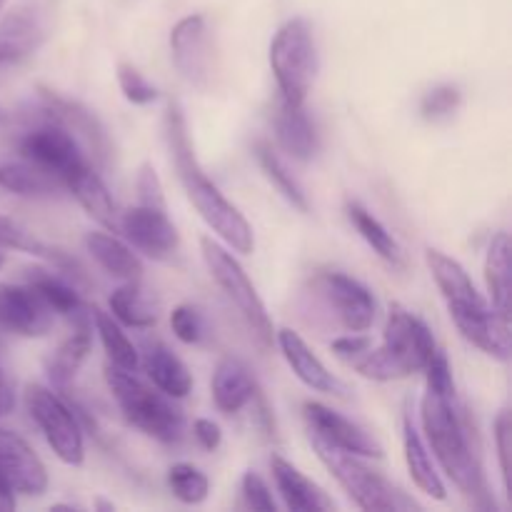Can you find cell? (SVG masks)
<instances>
[{"label": "cell", "instance_id": "obj_1", "mask_svg": "<svg viewBox=\"0 0 512 512\" xmlns=\"http://www.w3.org/2000/svg\"><path fill=\"white\" fill-rule=\"evenodd\" d=\"M425 263L443 295L455 328L465 340L495 360L510 358V318L500 315L470 280L468 270L443 250H425Z\"/></svg>", "mask_w": 512, "mask_h": 512}, {"label": "cell", "instance_id": "obj_2", "mask_svg": "<svg viewBox=\"0 0 512 512\" xmlns=\"http://www.w3.org/2000/svg\"><path fill=\"white\" fill-rule=\"evenodd\" d=\"M165 130H168V145L173 153L175 170L188 193L190 203L200 213V218L218 233V238L235 253L250 255L255 248V235L245 215L225 198L218 185L203 173L198 158H195L193 143H190L188 125H185L183 110L178 103L168 105L165 115Z\"/></svg>", "mask_w": 512, "mask_h": 512}, {"label": "cell", "instance_id": "obj_3", "mask_svg": "<svg viewBox=\"0 0 512 512\" xmlns=\"http://www.w3.org/2000/svg\"><path fill=\"white\" fill-rule=\"evenodd\" d=\"M435 350L438 345H435L428 325L408 308L393 303L388 320H385L383 343L378 348L370 343L348 365L363 378L390 383V380H403L415 373H423Z\"/></svg>", "mask_w": 512, "mask_h": 512}, {"label": "cell", "instance_id": "obj_4", "mask_svg": "<svg viewBox=\"0 0 512 512\" xmlns=\"http://www.w3.org/2000/svg\"><path fill=\"white\" fill-rule=\"evenodd\" d=\"M420 420L430 450L438 458L440 468L465 495L480 493V468L468 440V420L460 408L458 393H438L425 388Z\"/></svg>", "mask_w": 512, "mask_h": 512}, {"label": "cell", "instance_id": "obj_5", "mask_svg": "<svg viewBox=\"0 0 512 512\" xmlns=\"http://www.w3.org/2000/svg\"><path fill=\"white\" fill-rule=\"evenodd\" d=\"M105 383H108L110 395L118 403L123 418L133 428L165 445H175L183 440V410L173 403V398L140 380L135 370H123L108 363L105 365Z\"/></svg>", "mask_w": 512, "mask_h": 512}, {"label": "cell", "instance_id": "obj_6", "mask_svg": "<svg viewBox=\"0 0 512 512\" xmlns=\"http://www.w3.org/2000/svg\"><path fill=\"white\" fill-rule=\"evenodd\" d=\"M310 435V445L318 453L320 463L333 473V478L338 480L340 488L348 493V498L353 500L358 508L363 510H380V512H395V510H420V505L413 498L403 493V490L395 488L390 480H385L383 475L370 470L368 465L360 460V455L348 453V450H340L335 445L325 443L318 435Z\"/></svg>", "mask_w": 512, "mask_h": 512}, {"label": "cell", "instance_id": "obj_7", "mask_svg": "<svg viewBox=\"0 0 512 512\" xmlns=\"http://www.w3.org/2000/svg\"><path fill=\"white\" fill-rule=\"evenodd\" d=\"M270 68L283 103L305 105L318 70V50L308 20L293 18L275 33L270 43Z\"/></svg>", "mask_w": 512, "mask_h": 512}, {"label": "cell", "instance_id": "obj_8", "mask_svg": "<svg viewBox=\"0 0 512 512\" xmlns=\"http://www.w3.org/2000/svg\"><path fill=\"white\" fill-rule=\"evenodd\" d=\"M200 250H203V260L210 278L220 285V290L228 295L230 303L238 308V313L243 315V320L248 323V328L253 330L255 338H258L263 345H273V335H275L273 323H270V315L268 310H265V303L260 300L255 285L250 283L243 265L230 255L228 248L215 243L213 238L200 240Z\"/></svg>", "mask_w": 512, "mask_h": 512}, {"label": "cell", "instance_id": "obj_9", "mask_svg": "<svg viewBox=\"0 0 512 512\" xmlns=\"http://www.w3.org/2000/svg\"><path fill=\"white\" fill-rule=\"evenodd\" d=\"M23 400L30 420L38 425L45 443L58 455V460H63L65 465H73V468L83 465V430H80V423L70 405H65L53 390L43 388V385H28Z\"/></svg>", "mask_w": 512, "mask_h": 512}, {"label": "cell", "instance_id": "obj_10", "mask_svg": "<svg viewBox=\"0 0 512 512\" xmlns=\"http://www.w3.org/2000/svg\"><path fill=\"white\" fill-rule=\"evenodd\" d=\"M18 153L20 158L58 178L63 185L78 170L90 165V160L83 153V145L73 138V133H68L63 125L53 123L43 115H40V123L25 130L23 138L18 140Z\"/></svg>", "mask_w": 512, "mask_h": 512}, {"label": "cell", "instance_id": "obj_11", "mask_svg": "<svg viewBox=\"0 0 512 512\" xmlns=\"http://www.w3.org/2000/svg\"><path fill=\"white\" fill-rule=\"evenodd\" d=\"M315 290L348 333H368L378 315L375 295L345 273H320Z\"/></svg>", "mask_w": 512, "mask_h": 512}, {"label": "cell", "instance_id": "obj_12", "mask_svg": "<svg viewBox=\"0 0 512 512\" xmlns=\"http://www.w3.org/2000/svg\"><path fill=\"white\" fill-rule=\"evenodd\" d=\"M55 313L35 288L0 283V333L18 338H45L53 330Z\"/></svg>", "mask_w": 512, "mask_h": 512}, {"label": "cell", "instance_id": "obj_13", "mask_svg": "<svg viewBox=\"0 0 512 512\" xmlns=\"http://www.w3.org/2000/svg\"><path fill=\"white\" fill-rule=\"evenodd\" d=\"M40 115L53 120V123L63 125L68 133H73V138L90 150L95 163L98 165L108 163V155H110L108 133H105L100 120L95 118L83 103L63 98V95L55 93V90L50 88H40Z\"/></svg>", "mask_w": 512, "mask_h": 512}, {"label": "cell", "instance_id": "obj_14", "mask_svg": "<svg viewBox=\"0 0 512 512\" xmlns=\"http://www.w3.org/2000/svg\"><path fill=\"white\" fill-rule=\"evenodd\" d=\"M118 233H123L135 250L153 260L170 258L180 245L178 228L168 218V210L148 208V205L123 210L118 218Z\"/></svg>", "mask_w": 512, "mask_h": 512}, {"label": "cell", "instance_id": "obj_15", "mask_svg": "<svg viewBox=\"0 0 512 512\" xmlns=\"http://www.w3.org/2000/svg\"><path fill=\"white\" fill-rule=\"evenodd\" d=\"M303 415L310 433L318 435L325 443L335 445L340 450H348L353 455H360V458H383V445L368 430L360 428L358 423H353L345 415L335 413L328 405L308 400L303 405Z\"/></svg>", "mask_w": 512, "mask_h": 512}, {"label": "cell", "instance_id": "obj_16", "mask_svg": "<svg viewBox=\"0 0 512 512\" xmlns=\"http://www.w3.org/2000/svg\"><path fill=\"white\" fill-rule=\"evenodd\" d=\"M0 478L15 495L38 498L48 490V473L43 460L13 430L0 428Z\"/></svg>", "mask_w": 512, "mask_h": 512}, {"label": "cell", "instance_id": "obj_17", "mask_svg": "<svg viewBox=\"0 0 512 512\" xmlns=\"http://www.w3.org/2000/svg\"><path fill=\"white\" fill-rule=\"evenodd\" d=\"M48 38V23L38 3L15 5L0 20V65L23 63Z\"/></svg>", "mask_w": 512, "mask_h": 512}, {"label": "cell", "instance_id": "obj_18", "mask_svg": "<svg viewBox=\"0 0 512 512\" xmlns=\"http://www.w3.org/2000/svg\"><path fill=\"white\" fill-rule=\"evenodd\" d=\"M173 63L195 88H205L210 80V40L203 15H188L170 33Z\"/></svg>", "mask_w": 512, "mask_h": 512}, {"label": "cell", "instance_id": "obj_19", "mask_svg": "<svg viewBox=\"0 0 512 512\" xmlns=\"http://www.w3.org/2000/svg\"><path fill=\"white\" fill-rule=\"evenodd\" d=\"M275 338H278L280 350H283V358L288 360L290 370H293L295 378H298L300 383L308 385L315 393L340 395V398L348 395V388H345L343 380H338L328 368H325L323 360L310 350V345L305 343L295 330L280 328L278 333H275Z\"/></svg>", "mask_w": 512, "mask_h": 512}, {"label": "cell", "instance_id": "obj_20", "mask_svg": "<svg viewBox=\"0 0 512 512\" xmlns=\"http://www.w3.org/2000/svg\"><path fill=\"white\" fill-rule=\"evenodd\" d=\"M213 403L215 408L223 415H235L243 408H248L255 398H258V383H255V375L250 373L248 365L240 358H223L218 363L213 373Z\"/></svg>", "mask_w": 512, "mask_h": 512}, {"label": "cell", "instance_id": "obj_21", "mask_svg": "<svg viewBox=\"0 0 512 512\" xmlns=\"http://www.w3.org/2000/svg\"><path fill=\"white\" fill-rule=\"evenodd\" d=\"M270 470H273L275 488L283 498L285 508L293 512H318V510H335V503L328 498L318 483L300 473L293 463H288L280 455L270 458Z\"/></svg>", "mask_w": 512, "mask_h": 512}, {"label": "cell", "instance_id": "obj_22", "mask_svg": "<svg viewBox=\"0 0 512 512\" xmlns=\"http://www.w3.org/2000/svg\"><path fill=\"white\" fill-rule=\"evenodd\" d=\"M93 345V328H90V318L75 320V333H70L58 348L50 353L45 360V375H48L50 385L55 390H65L78 375L80 365L85 363Z\"/></svg>", "mask_w": 512, "mask_h": 512}, {"label": "cell", "instance_id": "obj_23", "mask_svg": "<svg viewBox=\"0 0 512 512\" xmlns=\"http://www.w3.org/2000/svg\"><path fill=\"white\" fill-rule=\"evenodd\" d=\"M65 190L75 195V200L83 205V210L95 220V223L103 225L108 233H118L120 210L118 205H115L113 195L105 188L103 178L95 173L93 165H85L83 170H78V173L65 183Z\"/></svg>", "mask_w": 512, "mask_h": 512}, {"label": "cell", "instance_id": "obj_24", "mask_svg": "<svg viewBox=\"0 0 512 512\" xmlns=\"http://www.w3.org/2000/svg\"><path fill=\"white\" fill-rule=\"evenodd\" d=\"M145 375L153 380L155 388L165 393L168 398L180 400L188 398L193 390V375H190L188 365L163 343H153L145 348L143 355Z\"/></svg>", "mask_w": 512, "mask_h": 512}, {"label": "cell", "instance_id": "obj_25", "mask_svg": "<svg viewBox=\"0 0 512 512\" xmlns=\"http://www.w3.org/2000/svg\"><path fill=\"white\" fill-rule=\"evenodd\" d=\"M85 248L93 255L95 263L113 278L125 280V283H140L143 278V260L138 258V253H133L130 245L115 238V233H88Z\"/></svg>", "mask_w": 512, "mask_h": 512}, {"label": "cell", "instance_id": "obj_26", "mask_svg": "<svg viewBox=\"0 0 512 512\" xmlns=\"http://www.w3.org/2000/svg\"><path fill=\"white\" fill-rule=\"evenodd\" d=\"M403 448H405V463H408L410 478L413 483L423 490L425 495L435 500L448 498V490H445L443 478H440L438 468H435L433 458H430V448L425 445L423 435L418 433L413 423V415L405 413L403 420Z\"/></svg>", "mask_w": 512, "mask_h": 512}, {"label": "cell", "instance_id": "obj_27", "mask_svg": "<svg viewBox=\"0 0 512 512\" xmlns=\"http://www.w3.org/2000/svg\"><path fill=\"white\" fill-rule=\"evenodd\" d=\"M25 283L30 288H35L40 293V298L53 308L55 315H63L68 320H83L90 318V308L80 300V295L75 293L73 285L68 280H63L60 275L50 273L43 268H30L25 270Z\"/></svg>", "mask_w": 512, "mask_h": 512}, {"label": "cell", "instance_id": "obj_28", "mask_svg": "<svg viewBox=\"0 0 512 512\" xmlns=\"http://www.w3.org/2000/svg\"><path fill=\"white\" fill-rule=\"evenodd\" d=\"M275 138L280 148L295 160H310L315 155V128L305 113V105H280L275 115Z\"/></svg>", "mask_w": 512, "mask_h": 512}, {"label": "cell", "instance_id": "obj_29", "mask_svg": "<svg viewBox=\"0 0 512 512\" xmlns=\"http://www.w3.org/2000/svg\"><path fill=\"white\" fill-rule=\"evenodd\" d=\"M0 188L20 198H55L63 193L65 185L28 160H20V163L0 165Z\"/></svg>", "mask_w": 512, "mask_h": 512}, {"label": "cell", "instance_id": "obj_30", "mask_svg": "<svg viewBox=\"0 0 512 512\" xmlns=\"http://www.w3.org/2000/svg\"><path fill=\"white\" fill-rule=\"evenodd\" d=\"M510 250L508 233H495L490 240L488 258H485L490 305L505 318H510Z\"/></svg>", "mask_w": 512, "mask_h": 512}, {"label": "cell", "instance_id": "obj_31", "mask_svg": "<svg viewBox=\"0 0 512 512\" xmlns=\"http://www.w3.org/2000/svg\"><path fill=\"white\" fill-rule=\"evenodd\" d=\"M345 213H348L350 223L355 225V230L363 235L365 243H368L370 248L385 260V263L395 265V268H403V248H400L398 240L388 233V228H385V225L380 223L368 208H363L360 203L350 200V203L345 205Z\"/></svg>", "mask_w": 512, "mask_h": 512}, {"label": "cell", "instance_id": "obj_32", "mask_svg": "<svg viewBox=\"0 0 512 512\" xmlns=\"http://www.w3.org/2000/svg\"><path fill=\"white\" fill-rule=\"evenodd\" d=\"M110 315L128 328H150L158 320V308L140 290L138 283H123L108 300Z\"/></svg>", "mask_w": 512, "mask_h": 512}, {"label": "cell", "instance_id": "obj_33", "mask_svg": "<svg viewBox=\"0 0 512 512\" xmlns=\"http://www.w3.org/2000/svg\"><path fill=\"white\" fill-rule=\"evenodd\" d=\"M90 320H93L95 330H98V338L103 343L105 355H108V363L118 365L123 370H138V350L130 343L128 335L123 333L118 320L100 308H90Z\"/></svg>", "mask_w": 512, "mask_h": 512}, {"label": "cell", "instance_id": "obj_34", "mask_svg": "<svg viewBox=\"0 0 512 512\" xmlns=\"http://www.w3.org/2000/svg\"><path fill=\"white\" fill-rule=\"evenodd\" d=\"M255 158H258L260 168H263V173L268 175L270 183L280 190V195H283V198L288 200L293 208H298L300 213H308L310 205H308V195H305L303 185L293 178V173L285 168L283 160L275 155V150L270 148L268 143H263V140H260V143L255 145Z\"/></svg>", "mask_w": 512, "mask_h": 512}, {"label": "cell", "instance_id": "obj_35", "mask_svg": "<svg viewBox=\"0 0 512 512\" xmlns=\"http://www.w3.org/2000/svg\"><path fill=\"white\" fill-rule=\"evenodd\" d=\"M168 485L175 498L185 505H200L208 500L210 483L200 468L190 463H178L168 470Z\"/></svg>", "mask_w": 512, "mask_h": 512}, {"label": "cell", "instance_id": "obj_36", "mask_svg": "<svg viewBox=\"0 0 512 512\" xmlns=\"http://www.w3.org/2000/svg\"><path fill=\"white\" fill-rule=\"evenodd\" d=\"M170 328H173L175 338L183 340L185 345H198L203 343L208 335V325H205L203 313L195 305H178L170 313Z\"/></svg>", "mask_w": 512, "mask_h": 512}, {"label": "cell", "instance_id": "obj_37", "mask_svg": "<svg viewBox=\"0 0 512 512\" xmlns=\"http://www.w3.org/2000/svg\"><path fill=\"white\" fill-rule=\"evenodd\" d=\"M118 85L133 105H150L158 100V88L145 80V75L130 63L118 65Z\"/></svg>", "mask_w": 512, "mask_h": 512}, {"label": "cell", "instance_id": "obj_38", "mask_svg": "<svg viewBox=\"0 0 512 512\" xmlns=\"http://www.w3.org/2000/svg\"><path fill=\"white\" fill-rule=\"evenodd\" d=\"M460 100H463V95L455 85H438L430 93H425L423 103H420V113L428 120L450 118L460 108Z\"/></svg>", "mask_w": 512, "mask_h": 512}, {"label": "cell", "instance_id": "obj_39", "mask_svg": "<svg viewBox=\"0 0 512 512\" xmlns=\"http://www.w3.org/2000/svg\"><path fill=\"white\" fill-rule=\"evenodd\" d=\"M240 495H243V505L248 510H260V512H275L278 503L273 500L268 483L260 478L258 473H245L243 483H240Z\"/></svg>", "mask_w": 512, "mask_h": 512}, {"label": "cell", "instance_id": "obj_40", "mask_svg": "<svg viewBox=\"0 0 512 512\" xmlns=\"http://www.w3.org/2000/svg\"><path fill=\"white\" fill-rule=\"evenodd\" d=\"M135 188H138L140 205H148V208H158V210H168V205H165L163 183H160L158 173H155V168L150 163L140 165Z\"/></svg>", "mask_w": 512, "mask_h": 512}, {"label": "cell", "instance_id": "obj_41", "mask_svg": "<svg viewBox=\"0 0 512 512\" xmlns=\"http://www.w3.org/2000/svg\"><path fill=\"white\" fill-rule=\"evenodd\" d=\"M510 435H512V425H510V413L503 410V413L495 418V450H498V465H500V475H503V485L505 493H510Z\"/></svg>", "mask_w": 512, "mask_h": 512}, {"label": "cell", "instance_id": "obj_42", "mask_svg": "<svg viewBox=\"0 0 512 512\" xmlns=\"http://www.w3.org/2000/svg\"><path fill=\"white\" fill-rule=\"evenodd\" d=\"M193 435H195V440L200 443V448L210 450V453H213V450H218L220 443H223V430H220L218 423H213V420H208V418L195 420Z\"/></svg>", "mask_w": 512, "mask_h": 512}, {"label": "cell", "instance_id": "obj_43", "mask_svg": "<svg viewBox=\"0 0 512 512\" xmlns=\"http://www.w3.org/2000/svg\"><path fill=\"white\" fill-rule=\"evenodd\" d=\"M10 408H13V390H10L8 380H5L3 370H0V418L8 415Z\"/></svg>", "mask_w": 512, "mask_h": 512}, {"label": "cell", "instance_id": "obj_44", "mask_svg": "<svg viewBox=\"0 0 512 512\" xmlns=\"http://www.w3.org/2000/svg\"><path fill=\"white\" fill-rule=\"evenodd\" d=\"M15 510V493L10 490V485L0 478V512Z\"/></svg>", "mask_w": 512, "mask_h": 512}, {"label": "cell", "instance_id": "obj_45", "mask_svg": "<svg viewBox=\"0 0 512 512\" xmlns=\"http://www.w3.org/2000/svg\"><path fill=\"white\" fill-rule=\"evenodd\" d=\"M5 250L8 248H5V245H0V268H3V263H5Z\"/></svg>", "mask_w": 512, "mask_h": 512}, {"label": "cell", "instance_id": "obj_46", "mask_svg": "<svg viewBox=\"0 0 512 512\" xmlns=\"http://www.w3.org/2000/svg\"><path fill=\"white\" fill-rule=\"evenodd\" d=\"M5 118H8V113H5V110L3 108H0V123H3V120Z\"/></svg>", "mask_w": 512, "mask_h": 512}, {"label": "cell", "instance_id": "obj_47", "mask_svg": "<svg viewBox=\"0 0 512 512\" xmlns=\"http://www.w3.org/2000/svg\"><path fill=\"white\" fill-rule=\"evenodd\" d=\"M5 3H8V0H0V10H3V5H5Z\"/></svg>", "mask_w": 512, "mask_h": 512}]
</instances>
